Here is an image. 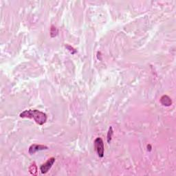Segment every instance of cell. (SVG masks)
<instances>
[{
  "mask_svg": "<svg viewBox=\"0 0 176 176\" xmlns=\"http://www.w3.org/2000/svg\"><path fill=\"white\" fill-rule=\"evenodd\" d=\"M113 134H114V132H113V128L112 127H110L109 128V131H108V132H107V142L109 143V144L111 142Z\"/></svg>",
  "mask_w": 176,
  "mask_h": 176,
  "instance_id": "7",
  "label": "cell"
},
{
  "mask_svg": "<svg viewBox=\"0 0 176 176\" xmlns=\"http://www.w3.org/2000/svg\"><path fill=\"white\" fill-rule=\"evenodd\" d=\"M53 34H54V37H56L58 34V31L56 27L52 26L51 28V31H50V34H51L52 37H53Z\"/></svg>",
  "mask_w": 176,
  "mask_h": 176,
  "instance_id": "8",
  "label": "cell"
},
{
  "mask_svg": "<svg viewBox=\"0 0 176 176\" xmlns=\"http://www.w3.org/2000/svg\"><path fill=\"white\" fill-rule=\"evenodd\" d=\"M55 162V158L52 157L50 158V159L47 160L44 164H43L40 167V171L42 174H46V173L49 171V170L52 168V166H53L54 163Z\"/></svg>",
  "mask_w": 176,
  "mask_h": 176,
  "instance_id": "3",
  "label": "cell"
},
{
  "mask_svg": "<svg viewBox=\"0 0 176 176\" xmlns=\"http://www.w3.org/2000/svg\"><path fill=\"white\" fill-rule=\"evenodd\" d=\"M19 116L21 118L34 119V121L39 125H43L47 121V115L38 109L25 110L20 114Z\"/></svg>",
  "mask_w": 176,
  "mask_h": 176,
  "instance_id": "1",
  "label": "cell"
},
{
  "mask_svg": "<svg viewBox=\"0 0 176 176\" xmlns=\"http://www.w3.org/2000/svg\"><path fill=\"white\" fill-rule=\"evenodd\" d=\"M94 148L98 155L100 158L104 156V142L102 138H97L94 140Z\"/></svg>",
  "mask_w": 176,
  "mask_h": 176,
  "instance_id": "2",
  "label": "cell"
},
{
  "mask_svg": "<svg viewBox=\"0 0 176 176\" xmlns=\"http://www.w3.org/2000/svg\"><path fill=\"white\" fill-rule=\"evenodd\" d=\"M160 103H161V104H162V105H164V106L168 107V106H170V105H171L172 100L171 99V98L168 96H167V95H164V96H162V97H161Z\"/></svg>",
  "mask_w": 176,
  "mask_h": 176,
  "instance_id": "5",
  "label": "cell"
},
{
  "mask_svg": "<svg viewBox=\"0 0 176 176\" xmlns=\"http://www.w3.org/2000/svg\"><path fill=\"white\" fill-rule=\"evenodd\" d=\"M29 171H30V172H31V174H32V175L37 174V166H36V165H35L34 162L33 163V164H32L31 165V167H29Z\"/></svg>",
  "mask_w": 176,
  "mask_h": 176,
  "instance_id": "6",
  "label": "cell"
},
{
  "mask_svg": "<svg viewBox=\"0 0 176 176\" xmlns=\"http://www.w3.org/2000/svg\"><path fill=\"white\" fill-rule=\"evenodd\" d=\"M48 149V147H46L45 145H32L29 148L28 152L30 154H34L37 152H39V151H43V150H46Z\"/></svg>",
  "mask_w": 176,
  "mask_h": 176,
  "instance_id": "4",
  "label": "cell"
}]
</instances>
